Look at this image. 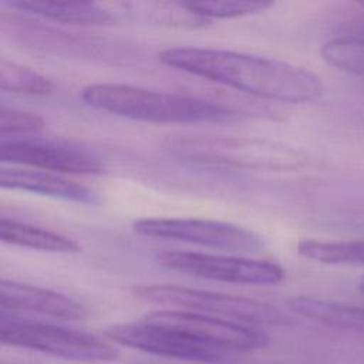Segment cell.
Instances as JSON below:
<instances>
[{
    "instance_id": "1",
    "label": "cell",
    "mask_w": 364,
    "mask_h": 364,
    "mask_svg": "<svg viewBox=\"0 0 364 364\" xmlns=\"http://www.w3.org/2000/svg\"><path fill=\"white\" fill-rule=\"evenodd\" d=\"M159 60L172 68L287 104H304L321 97V78L309 68L264 55L210 47H171Z\"/></svg>"
},
{
    "instance_id": "2",
    "label": "cell",
    "mask_w": 364,
    "mask_h": 364,
    "mask_svg": "<svg viewBox=\"0 0 364 364\" xmlns=\"http://www.w3.org/2000/svg\"><path fill=\"white\" fill-rule=\"evenodd\" d=\"M81 98L95 109L155 124H219L236 117L232 108L218 102L129 84H88Z\"/></svg>"
},
{
    "instance_id": "3",
    "label": "cell",
    "mask_w": 364,
    "mask_h": 364,
    "mask_svg": "<svg viewBox=\"0 0 364 364\" xmlns=\"http://www.w3.org/2000/svg\"><path fill=\"white\" fill-rule=\"evenodd\" d=\"M165 149L191 162L256 171H296L309 161L304 151L279 141L230 135H179Z\"/></svg>"
},
{
    "instance_id": "4",
    "label": "cell",
    "mask_w": 364,
    "mask_h": 364,
    "mask_svg": "<svg viewBox=\"0 0 364 364\" xmlns=\"http://www.w3.org/2000/svg\"><path fill=\"white\" fill-rule=\"evenodd\" d=\"M132 293L141 300L175 307V310L208 314L250 326H289L293 323L276 306L243 296L176 284H142L134 287Z\"/></svg>"
},
{
    "instance_id": "5",
    "label": "cell",
    "mask_w": 364,
    "mask_h": 364,
    "mask_svg": "<svg viewBox=\"0 0 364 364\" xmlns=\"http://www.w3.org/2000/svg\"><path fill=\"white\" fill-rule=\"evenodd\" d=\"M0 338L3 344L82 363L112 361L118 350L108 341L75 328L17 318L1 311Z\"/></svg>"
},
{
    "instance_id": "6",
    "label": "cell",
    "mask_w": 364,
    "mask_h": 364,
    "mask_svg": "<svg viewBox=\"0 0 364 364\" xmlns=\"http://www.w3.org/2000/svg\"><path fill=\"white\" fill-rule=\"evenodd\" d=\"M109 340L159 357L205 364H233L237 353L205 344L191 336L149 321L145 317L135 323L114 324L105 330Z\"/></svg>"
},
{
    "instance_id": "7",
    "label": "cell",
    "mask_w": 364,
    "mask_h": 364,
    "mask_svg": "<svg viewBox=\"0 0 364 364\" xmlns=\"http://www.w3.org/2000/svg\"><path fill=\"white\" fill-rule=\"evenodd\" d=\"M134 232L146 237L178 240L235 253H257L263 237L243 226L199 218H142L132 223Z\"/></svg>"
},
{
    "instance_id": "8",
    "label": "cell",
    "mask_w": 364,
    "mask_h": 364,
    "mask_svg": "<svg viewBox=\"0 0 364 364\" xmlns=\"http://www.w3.org/2000/svg\"><path fill=\"white\" fill-rule=\"evenodd\" d=\"M155 260L169 270L233 284L272 286L284 279V269L270 260L186 250L158 252Z\"/></svg>"
},
{
    "instance_id": "9",
    "label": "cell",
    "mask_w": 364,
    "mask_h": 364,
    "mask_svg": "<svg viewBox=\"0 0 364 364\" xmlns=\"http://www.w3.org/2000/svg\"><path fill=\"white\" fill-rule=\"evenodd\" d=\"M146 320L179 330L205 344L233 353H246L267 346L266 333L253 326L186 310H159L145 316Z\"/></svg>"
},
{
    "instance_id": "10",
    "label": "cell",
    "mask_w": 364,
    "mask_h": 364,
    "mask_svg": "<svg viewBox=\"0 0 364 364\" xmlns=\"http://www.w3.org/2000/svg\"><path fill=\"white\" fill-rule=\"evenodd\" d=\"M0 158L3 162L13 165L55 173L97 175L104 171V164L92 154L74 146L31 138L1 139Z\"/></svg>"
},
{
    "instance_id": "11",
    "label": "cell",
    "mask_w": 364,
    "mask_h": 364,
    "mask_svg": "<svg viewBox=\"0 0 364 364\" xmlns=\"http://www.w3.org/2000/svg\"><path fill=\"white\" fill-rule=\"evenodd\" d=\"M0 306L1 311H30L68 321L88 316L87 307L70 296L7 279L0 283Z\"/></svg>"
},
{
    "instance_id": "12",
    "label": "cell",
    "mask_w": 364,
    "mask_h": 364,
    "mask_svg": "<svg viewBox=\"0 0 364 364\" xmlns=\"http://www.w3.org/2000/svg\"><path fill=\"white\" fill-rule=\"evenodd\" d=\"M0 183L6 189L31 192L67 202L85 205H95L100 202L98 195L92 189L58 173L47 171L20 166H3L0 172Z\"/></svg>"
},
{
    "instance_id": "13",
    "label": "cell",
    "mask_w": 364,
    "mask_h": 364,
    "mask_svg": "<svg viewBox=\"0 0 364 364\" xmlns=\"http://www.w3.org/2000/svg\"><path fill=\"white\" fill-rule=\"evenodd\" d=\"M6 6L73 26H109L117 21V17L108 9L87 1H7Z\"/></svg>"
},
{
    "instance_id": "14",
    "label": "cell",
    "mask_w": 364,
    "mask_h": 364,
    "mask_svg": "<svg viewBox=\"0 0 364 364\" xmlns=\"http://www.w3.org/2000/svg\"><path fill=\"white\" fill-rule=\"evenodd\" d=\"M289 309L323 326L364 333V307L324 300L310 296H297L287 300Z\"/></svg>"
},
{
    "instance_id": "15",
    "label": "cell",
    "mask_w": 364,
    "mask_h": 364,
    "mask_svg": "<svg viewBox=\"0 0 364 364\" xmlns=\"http://www.w3.org/2000/svg\"><path fill=\"white\" fill-rule=\"evenodd\" d=\"M0 239L6 243L53 253H78L81 245L61 233L17 219H0Z\"/></svg>"
},
{
    "instance_id": "16",
    "label": "cell",
    "mask_w": 364,
    "mask_h": 364,
    "mask_svg": "<svg viewBox=\"0 0 364 364\" xmlns=\"http://www.w3.org/2000/svg\"><path fill=\"white\" fill-rule=\"evenodd\" d=\"M297 253L323 264L364 266V240H318L303 239L297 243Z\"/></svg>"
},
{
    "instance_id": "17",
    "label": "cell",
    "mask_w": 364,
    "mask_h": 364,
    "mask_svg": "<svg viewBox=\"0 0 364 364\" xmlns=\"http://www.w3.org/2000/svg\"><path fill=\"white\" fill-rule=\"evenodd\" d=\"M0 85L3 91L33 97H46L54 91V84L50 78L7 58L0 61Z\"/></svg>"
},
{
    "instance_id": "18",
    "label": "cell",
    "mask_w": 364,
    "mask_h": 364,
    "mask_svg": "<svg viewBox=\"0 0 364 364\" xmlns=\"http://www.w3.org/2000/svg\"><path fill=\"white\" fill-rule=\"evenodd\" d=\"M321 57L337 70L364 75V37L333 38L323 44Z\"/></svg>"
},
{
    "instance_id": "19",
    "label": "cell",
    "mask_w": 364,
    "mask_h": 364,
    "mask_svg": "<svg viewBox=\"0 0 364 364\" xmlns=\"http://www.w3.org/2000/svg\"><path fill=\"white\" fill-rule=\"evenodd\" d=\"M183 6L193 16L208 18H236L257 14L272 7L270 1H185Z\"/></svg>"
},
{
    "instance_id": "20",
    "label": "cell",
    "mask_w": 364,
    "mask_h": 364,
    "mask_svg": "<svg viewBox=\"0 0 364 364\" xmlns=\"http://www.w3.org/2000/svg\"><path fill=\"white\" fill-rule=\"evenodd\" d=\"M46 127L44 119L33 112L16 108H0V135L1 139L7 136H27L41 132Z\"/></svg>"
},
{
    "instance_id": "21",
    "label": "cell",
    "mask_w": 364,
    "mask_h": 364,
    "mask_svg": "<svg viewBox=\"0 0 364 364\" xmlns=\"http://www.w3.org/2000/svg\"><path fill=\"white\" fill-rule=\"evenodd\" d=\"M134 364H154V363H134Z\"/></svg>"
}]
</instances>
